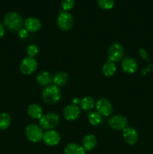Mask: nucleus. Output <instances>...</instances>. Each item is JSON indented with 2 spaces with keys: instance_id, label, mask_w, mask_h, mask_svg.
Instances as JSON below:
<instances>
[{
  "instance_id": "nucleus-12",
  "label": "nucleus",
  "mask_w": 153,
  "mask_h": 154,
  "mask_svg": "<svg viewBox=\"0 0 153 154\" xmlns=\"http://www.w3.org/2000/svg\"><path fill=\"white\" fill-rule=\"evenodd\" d=\"M80 114V109L77 105H68L66 108H64V111H63V115L64 118L67 120H75L79 117Z\"/></svg>"
},
{
  "instance_id": "nucleus-16",
  "label": "nucleus",
  "mask_w": 153,
  "mask_h": 154,
  "mask_svg": "<svg viewBox=\"0 0 153 154\" xmlns=\"http://www.w3.org/2000/svg\"><path fill=\"white\" fill-rule=\"evenodd\" d=\"M36 80L39 85L46 87L51 85V83L52 82V77L48 72L43 71L37 75Z\"/></svg>"
},
{
  "instance_id": "nucleus-18",
  "label": "nucleus",
  "mask_w": 153,
  "mask_h": 154,
  "mask_svg": "<svg viewBox=\"0 0 153 154\" xmlns=\"http://www.w3.org/2000/svg\"><path fill=\"white\" fill-rule=\"evenodd\" d=\"M97 145V139L95 136L92 134L86 135L82 139V147L86 151L93 150Z\"/></svg>"
},
{
  "instance_id": "nucleus-29",
  "label": "nucleus",
  "mask_w": 153,
  "mask_h": 154,
  "mask_svg": "<svg viewBox=\"0 0 153 154\" xmlns=\"http://www.w3.org/2000/svg\"><path fill=\"white\" fill-rule=\"evenodd\" d=\"M4 33H5V29H4V25L0 23V38L4 35Z\"/></svg>"
},
{
  "instance_id": "nucleus-21",
  "label": "nucleus",
  "mask_w": 153,
  "mask_h": 154,
  "mask_svg": "<svg viewBox=\"0 0 153 154\" xmlns=\"http://www.w3.org/2000/svg\"><path fill=\"white\" fill-rule=\"evenodd\" d=\"M80 105V108L84 111H90L94 108L95 102H94V99L91 96H86L81 99Z\"/></svg>"
},
{
  "instance_id": "nucleus-25",
  "label": "nucleus",
  "mask_w": 153,
  "mask_h": 154,
  "mask_svg": "<svg viewBox=\"0 0 153 154\" xmlns=\"http://www.w3.org/2000/svg\"><path fill=\"white\" fill-rule=\"evenodd\" d=\"M26 51H27V54H28V57L34 58V57L38 54L39 49L38 48L37 45H31L27 48Z\"/></svg>"
},
{
  "instance_id": "nucleus-28",
  "label": "nucleus",
  "mask_w": 153,
  "mask_h": 154,
  "mask_svg": "<svg viewBox=\"0 0 153 154\" xmlns=\"http://www.w3.org/2000/svg\"><path fill=\"white\" fill-rule=\"evenodd\" d=\"M28 32L27 31L26 29L21 28L18 31V35H19V37L20 38H26L28 36Z\"/></svg>"
},
{
  "instance_id": "nucleus-19",
  "label": "nucleus",
  "mask_w": 153,
  "mask_h": 154,
  "mask_svg": "<svg viewBox=\"0 0 153 154\" xmlns=\"http://www.w3.org/2000/svg\"><path fill=\"white\" fill-rule=\"evenodd\" d=\"M68 81V75L67 73L63 72H57L52 78V82L54 83V85L57 87H63L65 85Z\"/></svg>"
},
{
  "instance_id": "nucleus-11",
  "label": "nucleus",
  "mask_w": 153,
  "mask_h": 154,
  "mask_svg": "<svg viewBox=\"0 0 153 154\" xmlns=\"http://www.w3.org/2000/svg\"><path fill=\"white\" fill-rule=\"evenodd\" d=\"M122 136L124 141L129 145H134L136 144L139 138L136 130L132 127H126L123 129Z\"/></svg>"
},
{
  "instance_id": "nucleus-9",
  "label": "nucleus",
  "mask_w": 153,
  "mask_h": 154,
  "mask_svg": "<svg viewBox=\"0 0 153 154\" xmlns=\"http://www.w3.org/2000/svg\"><path fill=\"white\" fill-rule=\"evenodd\" d=\"M108 124L114 130H123L128 127V120L122 115H114L109 119Z\"/></svg>"
},
{
  "instance_id": "nucleus-13",
  "label": "nucleus",
  "mask_w": 153,
  "mask_h": 154,
  "mask_svg": "<svg viewBox=\"0 0 153 154\" xmlns=\"http://www.w3.org/2000/svg\"><path fill=\"white\" fill-rule=\"evenodd\" d=\"M122 69L125 73L134 74L137 69V63L136 60L131 57H125L122 61Z\"/></svg>"
},
{
  "instance_id": "nucleus-6",
  "label": "nucleus",
  "mask_w": 153,
  "mask_h": 154,
  "mask_svg": "<svg viewBox=\"0 0 153 154\" xmlns=\"http://www.w3.org/2000/svg\"><path fill=\"white\" fill-rule=\"evenodd\" d=\"M38 68L37 60L32 57H27L21 61L20 65V70L23 75H29L35 72Z\"/></svg>"
},
{
  "instance_id": "nucleus-14",
  "label": "nucleus",
  "mask_w": 153,
  "mask_h": 154,
  "mask_svg": "<svg viewBox=\"0 0 153 154\" xmlns=\"http://www.w3.org/2000/svg\"><path fill=\"white\" fill-rule=\"evenodd\" d=\"M24 26L28 32H36L41 27L40 21L38 18L28 17L24 21Z\"/></svg>"
},
{
  "instance_id": "nucleus-8",
  "label": "nucleus",
  "mask_w": 153,
  "mask_h": 154,
  "mask_svg": "<svg viewBox=\"0 0 153 154\" xmlns=\"http://www.w3.org/2000/svg\"><path fill=\"white\" fill-rule=\"evenodd\" d=\"M96 109H97V112L101 116H104V117H109L112 114V105L110 103L108 99L106 98H101V99H98L95 103Z\"/></svg>"
},
{
  "instance_id": "nucleus-26",
  "label": "nucleus",
  "mask_w": 153,
  "mask_h": 154,
  "mask_svg": "<svg viewBox=\"0 0 153 154\" xmlns=\"http://www.w3.org/2000/svg\"><path fill=\"white\" fill-rule=\"evenodd\" d=\"M74 4V0H62V7L64 11H68L73 8Z\"/></svg>"
},
{
  "instance_id": "nucleus-2",
  "label": "nucleus",
  "mask_w": 153,
  "mask_h": 154,
  "mask_svg": "<svg viewBox=\"0 0 153 154\" xmlns=\"http://www.w3.org/2000/svg\"><path fill=\"white\" fill-rule=\"evenodd\" d=\"M62 98V93L58 87L56 85H50L42 92V99L45 103L53 105L57 103Z\"/></svg>"
},
{
  "instance_id": "nucleus-15",
  "label": "nucleus",
  "mask_w": 153,
  "mask_h": 154,
  "mask_svg": "<svg viewBox=\"0 0 153 154\" xmlns=\"http://www.w3.org/2000/svg\"><path fill=\"white\" fill-rule=\"evenodd\" d=\"M27 113L31 118L34 119V120H40L43 116L42 108L38 104H31L28 105Z\"/></svg>"
},
{
  "instance_id": "nucleus-1",
  "label": "nucleus",
  "mask_w": 153,
  "mask_h": 154,
  "mask_svg": "<svg viewBox=\"0 0 153 154\" xmlns=\"http://www.w3.org/2000/svg\"><path fill=\"white\" fill-rule=\"evenodd\" d=\"M3 23L6 28L11 31H19L24 24V21L19 13L10 11L4 15Z\"/></svg>"
},
{
  "instance_id": "nucleus-3",
  "label": "nucleus",
  "mask_w": 153,
  "mask_h": 154,
  "mask_svg": "<svg viewBox=\"0 0 153 154\" xmlns=\"http://www.w3.org/2000/svg\"><path fill=\"white\" fill-rule=\"evenodd\" d=\"M25 134L28 141L33 143H38L43 139L44 132L40 126L34 123L28 124L26 127Z\"/></svg>"
},
{
  "instance_id": "nucleus-7",
  "label": "nucleus",
  "mask_w": 153,
  "mask_h": 154,
  "mask_svg": "<svg viewBox=\"0 0 153 154\" xmlns=\"http://www.w3.org/2000/svg\"><path fill=\"white\" fill-rule=\"evenodd\" d=\"M124 56V48L118 43H113L108 50V61L116 63L121 60Z\"/></svg>"
},
{
  "instance_id": "nucleus-4",
  "label": "nucleus",
  "mask_w": 153,
  "mask_h": 154,
  "mask_svg": "<svg viewBox=\"0 0 153 154\" xmlns=\"http://www.w3.org/2000/svg\"><path fill=\"white\" fill-rule=\"evenodd\" d=\"M59 123V117L56 113H48L42 116L39 120V124L42 129L51 130L58 126Z\"/></svg>"
},
{
  "instance_id": "nucleus-22",
  "label": "nucleus",
  "mask_w": 153,
  "mask_h": 154,
  "mask_svg": "<svg viewBox=\"0 0 153 154\" xmlns=\"http://www.w3.org/2000/svg\"><path fill=\"white\" fill-rule=\"evenodd\" d=\"M11 123V117L9 114L2 112L0 114V130H5Z\"/></svg>"
},
{
  "instance_id": "nucleus-30",
  "label": "nucleus",
  "mask_w": 153,
  "mask_h": 154,
  "mask_svg": "<svg viewBox=\"0 0 153 154\" xmlns=\"http://www.w3.org/2000/svg\"><path fill=\"white\" fill-rule=\"evenodd\" d=\"M80 100L78 98H75L73 99V105H77L78 104H80Z\"/></svg>"
},
{
  "instance_id": "nucleus-17",
  "label": "nucleus",
  "mask_w": 153,
  "mask_h": 154,
  "mask_svg": "<svg viewBox=\"0 0 153 154\" xmlns=\"http://www.w3.org/2000/svg\"><path fill=\"white\" fill-rule=\"evenodd\" d=\"M86 150L76 143H69L64 148V154H86Z\"/></svg>"
},
{
  "instance_id": "nucleus-20",
  "label": "nucleus",
  "mask_w": 153,
  "mask_h": 154,
  "mask_svg": "<svg viewBox=\"0 0 153 154\" xmlns=\"http://www.w3.org/2000/svg\"><path fill=\"white\" fill-rule=\"evenodd\" d=\"M117 67L115 63L111 61H106L102 66V72L106 77H111L116 73Z\"/></svg>"
},
{
  "instance_id": "nucleus-24",
  "label": "nucleus",
  "mask_w": 153,
  "mask_h": 154,
  "mask_svg": "<svg viewBox=\"0 0 153 154\" xmlns=\"http://www.w3.org/2000/svg\"><path fill=\"white\" fill-rule=\"evenodd\" d=\"M99 7L104 10L111 9L114 5V0H98Z\"/></svg>"
},
{
  "instance_id": "nucleus-27",
  "label": "nucleus",
  "mask_w": 153,
  "mask_h": 154,
  "mask_svg": "<svg viewBox=\"0 0 153 154\" xmlns=\"http://www.w3.org/2000/svg\"><path fill=\"white\" fill-rule=\"evenodd\" d=\"M139 54H140V57H142V58L144 60H146V61H147V62L149 60L148 54H147V52L144 49H142V48H140V49L139 50Z\"/></svg>"
},
{
  "instance_id": "nucleus-23",
  "label": "nucleus",
  "mask_w": 153,
  "mask_h": 154,
  "mask_svg": "<svg viewBox=\"0 0 153 154\" xmlns=\"http://www.w3.org/2000/svg\"><path fill=\"white\" fill-rule=\"evenodd\" d=\"M88 121L92 126H98L102 121V116L98 112H92L88 114Z\"/></svg>"
},
{
  "instance_id": "nucleus-10",
  "label": "nucleus",
  "mask_w": 153,
  "mask_h": 154,
  "mask_svg": "<svg viewBox=\"0 0 153 154\" xmlns=\"http://www.w3.org/2000/svg\"><path fill=\"white\" fill-rule=\"evenodd\" d=\"M61 137L59 133L56 131L51 129V130H46L44 132L43 141L45 144L48 146H56L59 143Z\"/></svg>"
},
{
  "instance_id": "nucleus-5",
  "label": "nucleus",
  "mask_w": 153,
  "mask_h": 154,
  "mask_svg": "<svg viewBox=\"0 0 153 154\" xmlns=\"http://www.w3.org/2000/svg\"><path fill=\"white\" fill-rule=\"evenodd\" d=\"M74 25V18L68 11H61L57 17V26L62 31H68Z\"/></svg>"
}]
</instances>
